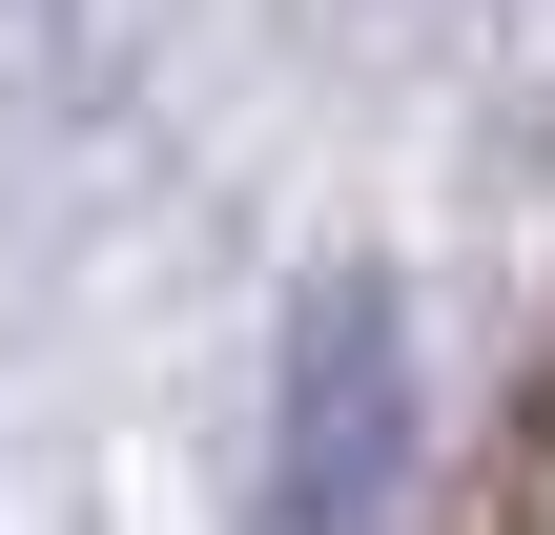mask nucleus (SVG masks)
I'll return each mask as SVG.
<instances>
[{"instance_id": "nucleus-1", "label": "nucleus", "mask_w": 555, "mask_h": 535, "mask_svg": "<svg viewBox=\"0 0 555 535\" xmlns=\"http://www.w3.org/2000/svg\"><path fill=\"white\" fill-rule=\"evenodd\" d=\"M412 474V330L371 268H330L288 309V433H268V535H371Z\"/></svg>"}]
</instances>
